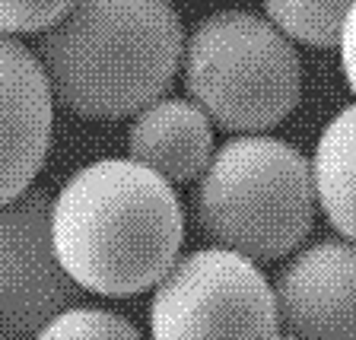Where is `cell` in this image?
<instances>
[{"label":"cell","instance_id":"10","mask_svg":"<svg viewBox=\"0 0 356 340\" xmlns=\"http://www.w3.org/2000/svg\"><path fill=\"white\" fill-rule=\"evenodd\" d=\"M315 200L337 236L356 242V105H347L321 127L312 156Z\"/></svg>","mask_w":356,"mask_h":340},{"label":"cell","instance_id":"6","mask_svg":"<svg viewBox=\"0 0 356 340\" xmlns=\"http://www.w3.org/2000/svg\"><path fill=\"white\" fill-rule=\"evenodd\" d=\"M76 283L60 267L51 238V194L29 185L0 204V334L32 340L70 309Z\"/></svg>","mask_w":356,"mask_h":340},{"label":"cell","instance_id":"3","mask_svg":"<svg viewBox=\"0 0 356 340\" xmlns=\"http://www.w3.org/2000/svg\"><path fill=\"white\" fill-rule=\"evenodd\" d=\"M315 207L312 163L267 133H238L213 149L194 191L200 232L254 264L296 252L315 226Z\"/></svg>","mask_w":356,"mask_h":340},{"label":"cell","instance_id":"1","mask_svg":"<svg viewBox=\"0 0 356 340\" xmlns=\"http://www.w3.org/2000/svg\"><path fill=\"white\" fill-rule=\"evenodd\" d=\"M51 238L80 289L134 296L178 261L185 210L163 175L134 159H96L51 197Z\"/></svg>","mask_w":356,"mask_h":340},{"label":"cell","instance_id":"5","mask_svg":"<svg viewBox=\"0 0 356 340\" xmlns=\"http://www.w3.org/2000/svg\"><path fill=\"white\" fill-rule=\"evenodd\" d=\"M277 296L252 258L229 248H197L156 283L153 340H267L277 334Z\"/></svg>","mask_w":356,"mask_h":340},{"label":"cell","instance_id":"12","mask_svg":"<svg viewBox=\"0 0 356 340\" xmlns=\"http://www.w3.org/2000/svg\"><path fill=\"white\" fill-rule=\"evenodd\" d=\"M32 340H143L127 318L105 309L70 305L58 311Z\"/></svg>","mask_w":356,"mask_h":340},{"label":"cell","instance_id":"8","mask_svg":"<svg viewBox=\"0 0 356 340\" xmlns=\"http://www.w3.org/2000/svg\"><path fill=\"white\" fill-rule=\"evenodd\" d=\"M51 127L54 96L35 51L0 32V204L35 181Z\"/></svg>","mask_w":356,"mask_h":340},{"label":"cell","instance_id":"4","mask_svg":"<svg viewBox=\"0 0 356 340\" xmlns=\"http://www.w3.org/2000/svg\"><path fill=\"white\" fill-rule=\"evenodd\" d=\"M185 92L216 127L264 133L302 96V64L270 19L216 10L191 29L181 54Z\"/></svg>","mask_w":356,"mask_h":340},{"label":"cell","instance_id":"16","mask_svg":"<svg viewBox=\"0 0 356 340\" xmlns=\"http://www.w3.org/2000/svg\"><path fill=\"white\" fill-rule=\"evenodd\" d=\"M0 340H3V334H0Z\"/></svg>","mask_w":356,"mask_h":340},{"label":"cell","instance_id":"9","mask_svg":"<svg viewBox=\"0 0 356 340\" xmlns=\"http://www.w3.org/2000/svg\"><path fill=\"white\" fill-rule=\"evenodd\" d=\"M213 156V121L191 99H156L134 115L127 159L163 175L169 185L194 181Z\"/></svg>","mask_w":356,"mask_h":340},{"label":"cell","instance_id":"14","mask_svg":"<svg viewBox=\"0 0 356 340\" xmlns=\"http://www.w3.org/2000/svg\"><path fill=\"white\" fill-rule=\"evenodd\" d=\"M337 44H341V67H343V76H347V86L356 96V3L350 7L347 19H343Z\"/></svg>","mask_w":356,"mask_h":340},{"label":"cell","instance_id":"11","mask_svg":"<svg viewBox=\"0 0 356 340\" xmlns=\"http://www.w3.org/2000/svg\"><path fill=\"white\" fill-rule=\"evenodd\" d=\"M267 19L293 42L327 48L337 44L341 26L356 0H261Z\"/></svg>","mask_w":356,"mask_h":340},{"label":"cell","instance_id":"13","mask_svg":"<svg viewBox=\"0 0 356 340\" xmlns=\"http://www.w3.org/2000/svg\"><path fill=\"white\" fill-rule=\"evenodd\" d=\"M74 0H0V32L3 35H29L44 32L60 19Z\"/></svg>","mask_w":356,"mask_h":340},{"label":"cell","instance_id":"15","mask_svg":"<svg viewBox=\"0 0 356 340\" xmlns=\"http://www.w3.org/2000/svg\"><path fill=\"white\" fill-rule=\"evenodd\" d=\"M267 340H296V337H289V334H283V337H280V334H270Z\"/></svg>","mask_w":356,"mask_h":340},{"label":"cell","instance_id":"7","mask_svg":"<svg viewBox=\"0 0 356 340\" xmlns=\"http://www.w3.org/2000/svg\"><path fill=\"white\" fill-rule=\"evenodd\" d=\"M277 321L296 340H356V242L296 248L274 283Z\"/></svg>","mask_w":356,"mask_h":340},{"label":"cell","instance_id":"2","mask_svg":"<svg viewBox=\"0 0 356 340\" xmlns=\"http://www.w3.org/2000/svg\"><path fill=\"white\" fill-rule=\"evenodd\" d=\"M35 48L58 105L80 118H127L165 96L185 29L172 0H74Z\"/></svg>","mask_w":356,"mask_h":340}]
</instances>
